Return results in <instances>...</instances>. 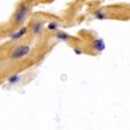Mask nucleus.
<instances>
[{
  "mask_svg": "<svg viewBox=\"0 0 130 130\" xmlns=\"http://www.w3.org/2000/svg\"><path fill=\"white\" fill-rule=\"evenodd\" d=\"M28 12H29V6H28V4L22 3L17 7V9L15 10L14 15H13V22H14L15 24H21V23L25 20Z\"/></svg>",
  "mask_w": 130,
  "mask_h": 130,
  "instance_id": "f257e3e1",
  "label": "nucleus"
},
{
  "mask_svg": "<svg viewBox=\"0 0 130 130\" xmlns=\"http://www.w3.org/2000/svg\"><path fill=\"white\" fill-rule=\"evenodd\" d=\"M31 51V47L29 45H20V46H16L10 51L9 53V57L10 59L13 60H19V59H22L24 58L27 54L30 53Z\"/></svg>",
  "mask_w": 130,
  "mask_h": 130,
  "instance_id": "f03ea898",
  "label": "nucleus"
},
{
  "mask_svg": "<svg viewBox=\"0 0 130 130\" xmlns=\"http://www.w3.org/2000/svg\"><path fill=\"white\" fill-rule=\"evenodd\" d=\"M27 31H28V28L27 27H22L21 29L17 30V31L12 32V34L9 35V38L12 40H17V39H20V38H22V37L27 34Z\"/></svg>",
  "mask_w": 130,
  "mask_h": 130,
  "instance_id": "7ed1b4c3",
  "label": "nucleus"
},
{
  "mask_svg": "<svg viewBox=\"0 0 130 130\" xmlns=\"http://www.w3.org/2000/svg\"><path fill=\"white\" fill-rule=\"evenodd\" d=\"M92 47L97 52H103L106 48V45H105V42L101 38H97V39H94L92 42Z\"/></svg>",
  "mask_w": 130,
  "mask_h": 130,
  "instance_id": "20e7f679",
  "label": "nucleus"
},
{
  "mask_svg": "<svg viewBox=\"0 0 130 130\" xmlns=\"http://www.w3.org/2000/svg\"><path fill=\"white\" fill-rule=\"evenodd\" d=\"M42 29H43V22L42 21H36V22H34V24H32L31 31L34 35H38V34H40Z\"/></svg>",
  "mask_w": 130,
  "mask_h": 130,
  "instance_id": "39448f33",
  "label": "nucleus"
},
{
  "mask_svg": "<svg viewBox=\"0 0 130 130\" xmlns=\"http://www.w3.org/2000/svg\"><path fill=\"white\" fill-rule=\"evenodd\" d=\"M55 37H57L59 40H68L69 39V35L63 31H58L57 34H55Z\"/></svg>",
  "mask_w": 130,
  "mask_h": 130,
  "instance_id": "423d86ee",
  "label": "nucleus"
},
{
  "mask_svg": "<svg viewBox=\"0 0 130 130\" xmlns=\"http://www.w3.org/2000/svg\"><path fill=\"white\" fill-rule=\"evenodd\" d=\"M20 79H21V76L19 74H14V75H10V76L8 77V82H9L10 84H16L17 82H20Z\"/></svg>",
  "mask_w": 130,
  "mask_h": 130,
  "instance_id": "0eeeda50",
  "label": "nucleus"
},
{
  "mask_svg": "<svg viewBox=\"0 0 130 130\" xmlns=\"http://www.w3.org/2000/svg\"><path fill=\"white\" fill-rule=\"evenodd\" d=\"M58 28H59V24L55 21H51V22L47 24V30L48 31H57Z\"/></svg>",
  "mask_w": 130,
  "mask_h": 130,
  "instance_id": "6e6552de",
  "label": "nucleus"
},
{
  "mask_svg": "<svg viewBox=\"0 0 130 130\" xmlns=\"http://www.w3.org/2000/svg\"><path fill=\"white\" fill-rule=\"evenodd\" d=\"M93 15L96 19H98V20H104V19H106V15L103 10H96Z\"/></svg>",
  "mask_w": 130,
  "mask_h": 130,
  "instance_id": "1a4fd4ad",
  "label": "nucleus"
},
{
  "mask_svg": "<svg viewBox=\"0 0 130 130\" xmlns=\"http://www.w3.org/2000/svg\"><path fill=\"white\" fill-rule=\"evenodd\" d=\"M74 52H75L76 54H78V55H79V54H82V51L79 48H77V47H75V48H74Z\"/></svg>",
  "mask_w": 130,
  "mask_h": 130,
  "instance_id": "9d476101",
  "label": "nucleus"
},
{
  "mask_svg": "<svg viewBox=\"0 0 130 130\" xmlns=\"http://www.w3.org/2000/svg\"><path fill=\"white\" fill-rule=\"evenodd\" d=\"M0 66H1V63H0Z\"/></svg>",
  "mask_w": 130,
  "mask_h": 130,
  "instance_id": "9b49d317",
  "label": "nucleus"
}]
</instances>
